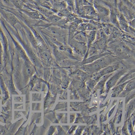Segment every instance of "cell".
<instances>
[{"mask_svg": "<svg viewBox=\"0 0 135 135\" xmlns=\"http://www.w3.org/2000/svg\"><path fill=\"white\" fill-rule=\"evenodd\" d=\"M71 44L73 49L75 52L82 56L86 55L87 50L86 43L79 42L73 39Z\"/></svg>", "mask_w": 135, "mask_h": 135, "instance_id": "6da1fadb", "label": "cell"}, {"mask_svg": "<svg viewBox=\"0 0 135 135\" xmlns=\"http://www.w3.org/2000/svg\"><path fill=\"white\" fill-rule=\"evenodd\" d=\"M73 39L79 42L86 43L87 44L86 34L84 31L76 33L74 35Z\"/></svg>", "mask_w": 135, "mask_h": 135, "instance_id": "3957f363", "label": "cell"}, {"mask_svg": "<svg viewBox=\"0 0 135 135\" xmlns=\"http://www.w3.org/2000/svg\"><path fill=\"white\" fill-rule=\"evenodd\" d=\"M97 32V31L95 30H90L89 33H86L87 39V47L86 54L85 55L86 56L87 55L90 49L96 40Z\"/></svg>", "mask_w": 135, "mask_h": 135, "instance_id": "7a4b0ae2", "label": "cell"}, {"mask_svg": "<svg viewBox=\"0 0 135 135\" xmlns=\"http://www.w3.org/2000/svg\"><path fill=\"white\" fill-rule=\"evenodd\" d=\"M129 25H130V26L132 28H133L134 29L135 28V18L132 19L129 22Z\"/></svg>", "mask_w": 135, "mask_h": 135, "instance_id": "277c9868", "label": "cell"}]
</instances>
